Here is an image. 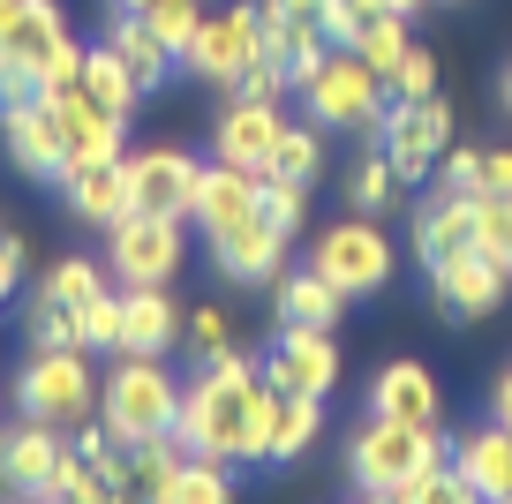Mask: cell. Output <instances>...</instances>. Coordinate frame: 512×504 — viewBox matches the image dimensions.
Here are the masks:
<instances>
[{
	"label": "cell",
	"instance_id": "cell-1",
	"mask_svg": "<svg viewBox=\"0 0 512 504\" xmlns=\"http://www.w3.org/2000/svg\"><path fill=\"white\" fill-rule=\"evenodd\" d=\"M264 414H272V377L241 347L211 354L189 384H181V444L234 467H264Z\"/></svg>",
	"mask_w": 512,
	"mask_h": 504
},
{
	"label": "cell",
	"instance_id": "cell-2",
	"mask_svg": "<svg viewBox=\"0 0 512 504\" xmlns=\"http://www.w3.org/2000/svg\"><path fill=\"white\" fill-rule=\"evenodd\" d=\"M98 422L121 444H144V437H159V429H174L181 422V377L166 369V354L113 347L106 377H98Z\"/></svg>",
	"mask_w": 512,
	"mask_h": 504
},
{
	"label": "cell",
	"instance_id": "cell-3",
	"mask_svg": "<svg viewBox=\"0 0 512 504\" xmlns=\"http://www.w3.org/2000/svg\"><path fill=\"white\" fill-rule=\"evenodd\" d=\"M294 98L309 106V121H317V128H354V136H377L384 106H392L384 76H377L354 46H324L317 68L302 76V91H294Z\"/></svg>",
	"mask_w": 512,
	"mask_h": 504
},
{
	"label": "cell",
	"instance_id": "cell-4",
	"mask_svg": "<svg viewBox=\"0 0 512 504\" xmlns=\"http://www.w3.org/2000/svg\"><path fill=\"white\" fill-rule=\"evenodd\" d=\"M16 407L46 429H83L98 414L91 347H31L23 369H16Z\"/></svg>",
	"mask_w": 512,
	"mask_h": 504
},
{
	"label": "cell",
	"instance_id": "cell-5",
	"mask_svg": "<svg viewBox=\"0 0 512 504\" xmlns=\"http://www.w3.org/2000/svg\"><path fill=\"white\" fill-rule=\"evenodd\" d=\"M430 459H445L437 429L369 414V422L347 437V482H354V497H400V482H407V474H422Z\"/></svg>",
	"mask_w": 512,
	"mask_h": 504
},
{
	"label": "cell",
	"instance_id": "cell-6",
	"mask_svg": "<svg viewBox=\"0 0 512 504\" xmlns=\"http://www.w3.org/2000/svg\"><path fill=\"white\" fill-rule=\"evenodd\" d=\"M181 68L211 91H234L249 68H264V0H226V8H204V23L181 46Z\"/></svg>",
	"mask_w": 512,
	"mask_h": 504
},
{
	"label": "cell",
	"instance_id": "cell-7",
	"mask_svg": "<svg viewBox=\"0 0 512 504\" xmlns=\"http://www.w3.org/2000/svg\"><path fill=\"white\" fill-rule=\"evenodd\" d=\"M309 271L317 279H332L347 301H369L392 286V271H400V256H392V234H384L369 211H354V219L324 226L317 241H309Z\"/></svg>",
	"mask_w": 512,
	"mask_h": 504
},
{
	"label": "cell",
	"instance_id": "cell-8",
	"mask_svg": "<svg viewBox=\"0 0 512 504\" xmlns=\"http://www.w3.org/2000/svg\"><path fill=\"white\" fill-rule=\"evenodd\" d=\"M0 53L16 68H31V91H68L76 68H83V46L68 38L53 0H16V8L0 16Z\"/></svg>",
	"mask_w": 512,
	"mask_h": 504
},
{
	"label": "cell",
	"instance_id": "cell-9",
	"mask_svg": "<svg viewBox=\"0 0 512 504\" xmlns=\"http://www.w3.org/2000/svg\"><path fill=\"white\" fill-rule=\"evenodd\" d=\"M189 256V219H166V211H128L106 226V271L121 286H166Z\"/></svg>",
	"mask_w": 512,
	"mask_h": 504
},
{
	"label": "cell",
	"instance_id": "cell-10",
	"mask_svg": "<svg viewBox=\"0 0 512 504\" xmlns=\"http://www.w3.org/2000/svg\"><path fill=\"white\" fill-rule=\"evenodd\" d=\"M445 143H452V106L437 91L430 98H392L384 121H377V151L392 158L400 189H422V181H430V166L445 158Z\"/></svg>",
	"mask_w": 512,
	"mask_h": 504
},
{
	"label": "cell",
	"instance_id": "cell-11",
	"mask_svg": "<svg viewBox=\"0 0 512 504\" xmlns=\"http://www.w3.org/2000/svg\"><path fill=\"white\" fill-rule=\"evenodd\" d=\"M430 301L445 324H482V316H497L512 301V271L482 249H460L445 264H430Z\"/></svg>",
	"mask_w": 512,
	"mask_h": 504
},
{
	"label": "cell",
	"instance_id": "cell-12",
	"mask_svg": "<svg viewBox=\"0 0 512 504\" xmlns=\"http://www.w3.org/2000/svg\"><path fill=\"white\" fill-rule=\"evenodd\" d=\"M264 377H272V392L332 399L339 392V339H332V324H279L272 354H264Z\"/></svg>",
	"mask_w": 512,
	"mask_h": 504
},
{
	"label": "cell",
	"instance_id": "cell-13",
	"mask_svg": "<svg viewBox=\"0 0 512 504\" xmlns=\"http://www.w3.org/2000/svg\"><path fill=\"white\" fill-rule=\"evenodd\" d=\"M128 166V204L136 211H166V219H189L196 211V181H204V158L181 151V143H151V151H121Z\"/></svg>",
	"mask_w": 512,
	"mask_h": 504
},
{
	"label": "cell",
	"instance_id": "cell-14",
	"mask_svg": "<svg viewBox=\"0 0 512 504\" xmlns=\"http://www.w3.org/2000/svg\"><path fill=\"white\" fill-rule=\"evenodd\" d=\"M0 151H8V166L31 181H53L61 189L68 174V143H61V113H53L46 91L16 98V106H0Z\"/></svg>",
	"mask_w": 512,
	"mask_h": 504
},
{
	"label": "cell",
	"instance_id": "cell-15",
	"mask_svg": "<svg viewBox=\"0 0 512 504\" xmlns=\"http://www.w3.org/2000/svg\"><path fill=\"white\" fill-rule=\"evenodd\" d=\"M287 106H256V98H226L219 121H211V158L226 166H249V174H272L279 136H287Z\"/></svg>",
	"mask_w": 512,
	"mask_h": 504
},
{
	"label": "cell",
	"instance_id": "cell-16",
	"mask_svg": "<svg viewBox=\"0 0 512 504\" xmlns=\"http://www.w3.org/2000/svg\"><path fill=\"white\" fill-rule=\"evenodd\" d=\"M287 241L294 234H279V226L256 211V219L211 234V264H219V279H234V286H272L279 264H287Z\"/></svg>",
	"mask_w": 512,
	"mask_h": 504
},
{
	"label": "cell",
	"instance_id": "cell-17",
	"mask_svg": "<svg viewBox=\"0 0 512 504\" xmlns=\"http://www.w3.org/2000/svg\"><path fill=\"white\" fill-rule=\"evenodd\" d=\"M53 467H61V429L31 422V414L0 429V489L8 497H46Z\"/></svg>",
	"mask_w": 512,
	"mask_h": 504
},
{
	"label": "cell",
	"instance_id": "cell-18",
	"mask_svg": "<svg viewBox=\"0 0 512 504\" xmlns=\"http://www.w3.org/2000/svg\"><path fill=\"white\" fill-rule=\"evenodd\" d=\"M256 211H264V174L211 158L204 181H196V211H189V219L204 226V241H211V234H226V226H241V219H256Z\"/></svg>",
	"mask_w": 512,
	"mask_h": 504
},
{
	"label": "cell",
	"instance_id": "cell-19",
	"mask_svg": "<svg viewBox=\"0 0 512 504\" xmlns=\"http://www.w3.org/2000/svg\"><path fill=\"white\" fill-rule=\"evenodd\" d=\"M475 204H482V196H445V189H437L430 204L415 211V226H407V249H415L422 271L445 264V256H460V249H475Z\"/></svg>",
	"mask_w": 512,
	"mask_h": 504
},
{
	"label": "cell",
	"instance_id": "cell-20",
	"mask_svg": "<svg viewBox=\"0 0 512 504\" xmlns=\"http://www.w3.org/2000/svg\"><path fill=\"white\" fill-rule=\"evenodd\" d=\"M53 98V113H61V143H68V166H98V158H121L128 151V136L121 128L128 121H113V113H98L91 98L68 83V91H46Z\"/></svg>",
	"mask_w": 512,
	"mask_h": 504
},
{
	"label": "cell",
	"instance_id": "cell-21",
	"mask_svg": "<svg viewBox=\"0 0 512 504\" xmlns=\"http://www.w3.org/2000/svg\"><path fill=\"white\" fill-rule=\"evenodd\" d=\"M369 414H392V422L437 429V422H445V392H437V377H430L422 362H384L377 384H369Z\"/></svg>",
	"mask_w": 512,
	"mask_h": 504
},
{
	"label": "cell",
	"instance_id": "cell-22",
	"mask_svg": "<svg viewBox=\"0 0 512 504\" xmlns=\"http://www.w3.org/2000/svg\"><path fill=\"white\" fill-rule=\"evenodd\" d=\"M61 189H68V211H76L83 226H98V234H106L113 219H128V166L121 158H98V166H68L61 174Z\"/></svg>",
	"mask_w": 512,
	"mask_h": 504
},
{
	"label": "cell",
	"instance_id": "cell-23",
	"mask_svg": "<svg viewBox=\"0 0 512 504\" xmlns=\"http://www.w3.org/2000/svg\"><path fill=\"white\" fill-rule=\"evenodd\" d=\"M452 467L475 482V497H490V504H512V429L505 422H482V429H467L460 444H452Z\"/></svg>",
	"mask_w": 512,
	"mask_h": 504
},
{
	"label": "cell",
	"instance_id": "cell-24",
	"mask_svg": "<svg viewBox=\"0 0 512 504\" xmlns=\"http://www.w3.org/2000/svg\"><path fill=\"white\" fill-rule=\"evenodd\" d=\"M317 437H324V399L272 392V414H264V467H294Z\"/></svg>",
	"mask_w": 512,
	"mask_h": 504
},
{
	"label": "cell",
	"instance_id": "cell-25",
	"mask_svg": "<svg viewBox=\"0 0 512 504\" xmlns=\"http://www.w3.org/2000/svg\"><path fill=\"white\" fill-rule=\"evenodd\" d=\"M121 347H136V354L181 347V309L166 301V286H121Z\"/></svg>",
	"mask_w": 512,
	"mask_h": 504
},
{
	"label": "cell",
	"instance_id": "cell-26",
	"mask_svg": "<svg viewBox=\"0 0 512 504\" xmlns=\"http://www.w3.org/2000/svg\"><path fill=\"white\" fill-rule=\"evenodd\" d=\"M106 46L128 61V76H136V91H144V98H151V91H159V83L181 68V53L166 46V38L151 31L144 16H113V23H106Z\"/></svg>",
	"mask_w": 512,
	"mask_h": 504
},
{
	"label": "cell",
	"instance_id": "cell-27",
	"mask_svg": "<svg viewBox=\"0 0 512 504\" xmlns=\"http://www.w3.org/2000/svg\"><path fill=\"white\" fill-rule=\"evenodd\" d=\"M272 316H279V324H332V331H339L347 294L302 264V271H279V279H272Z\"/></svg>",
	"mask_w": 512,
	"mask_h": 504
},
{
	"label": "cell",
	"instance_id": "cell-28",
	"mask_svg": "<svg viewBox=\"0 0 512 504\" xmlns=\"http://www.w3.org/2000/svg\"><path fill=\"white\" fill-rule=\"evenodd\" d=\"M76 91L91 98L98 113H113V121H128V113H136V98H144V91H136V76H128V61H121L113 46H91V53H83Z\"/></svg>",
	"mask_w": 512,
	"mask_h": 504
},
{
	"label": "cell",
	"instance_id": "cell-29",
	"mask_svg": "<svg viewBox=\"0 0 512 504\" xmlns=\"http://www.w3.org/2000/svg\"><path fill=\"white\" fill-rule=\"evenodd\" d=\"M189 459V444H181V429H159V437L128 444V497H166V482H174V467Z\"/></svg>",
	"mask_w": 512,
	"mask_h": 504
},
{
	"label": "cell",
	"instance_id": "cell-30",
	"mask_svg": "<svg viewBox=\"0 0 512 504\" xmlns=\"http://www.w3.org/2000/svg\"><path fill=\"white\" fill-rule=\"evenodd\" d=\"M234 497V459H211V452H189L174 467V482H166L159 504H226Z\"/></svg>",
	"mask_w": 512,
	"mask_h": 504
},
{
	"label": "cell",
	"instance_id": "cell-31",
	"mask_svg": "<svg viewBox=\"0 0 512 504\" xmlns=\"http://www.w3.org/2000/svg\"><path fill=\"white\" fill-rule=\"evenodd\" d=\"M106 286H113V271H106V264H91V256H61V264L38 279V294L61 301V309H83V301L106 294Z\"/></svg>",
	"mask_w": 512,
	"mask_h": 504
},
{
	"label": "cell",
	"instance_id": "cell-32",
	"mask_svg": "<svg viewBox=\"0 0 512 504\" xmlns=\"http://www.w3.org/2000/svg\"><path fill=\"white\" fill-rule=\"evenodd\" d=\"M392 504H475V482H467L452 459H430L422 474H407Z\"/></svg>",
	"mask_w": 512,
	"mask_h": 504
},
{
	"label": "cell",
	"instance_id": "cell-33",
	"mask_svg": "<svg viewBox=\"0 0 512 504\" xmlns=\"http://www.w3.org/2000/svg\"><path fill=\"white\" fill-rule=\"evenodd\" d=\"M407 23H415V16H400V8H384L377 23H362V38H354V53H362V61L377 68V76H392V68H400V53L415 46V31H407Z\"/></svg>",
	"mask_w": 512,
	"mask_h": 504
},
{
	"label": "cell",
	"instance_id": "cell-34",
	"mask_svg": "<svg viewBox=\"0 0 512 504\" xmlns=\"http://www.w3.org/2000/svg\"><path fill=\"white\" fill-rule=\"evenodd\" d=\"M317 174H324V136H317V121H309V128H287L264 181H302V189H317Z\"/></svg>",
	"mask_w": 512,
	"mask_h": 504
},
{
	"label": "cell",
	"instance_id": "cell-35",
	"mask_svg": "<svg viewBox=\"0 0 512 504\" xmlns=\"http://www.w3.org/2000/svg\"><path fill=\"white\" fill-rule=\"evenodd\" d=\"M392 196H400V174H392V158H384V151H362V158H354V174H347V204L377 219Z\"/></svg>",
	"mask_w": 512,
	"mask_h": 504
},
{
	"label": "cell",
	"instance_id": "cell-36",
	"mask_svg": "<svg viewBox=\"0 0 512 504\" xmlns=\"http://www.w3.org/2000/svg\"><path fill=\"white\" fill-rule=\"evenodd\" d=\"M46 497H53V504H106V474H98V459L61 452V467H53Z\"/></svg>",
	"mask_w": 512,
	"mask_h": 504
},
{
	"label": "cell",
	"instance_id": "cell-37",
	"mask_svg": "<svg viewBox=\"0 0 512 504\" xmlns=\"http://www.w3.org/2000/svg\"><path fill=\"white\" fill-rule=\"evenodd\" d=\"M23 347H83V339H76V309L31 294V309H23Z\"/></svg>",
	"mask_w": 512,
	"mask_h": 504
},
{
	"label": "cell",
	"instance_id": "cell-38",
	"mask_svg": "<svg viewBox=\"0 0 512 504\" xmlns=\"http://www.w3.org/2000/svg\"><path fill=\"white\" fill-rule=\"evenodd\" d=\"M76 339H83L91 354H113V347H121V294H113V286L76 309Z\"/></svg>",
	"mask_w": 512,
	"mask_h": 504
},
{
	"label": "cell",
	"instance_id": "cell-39",
	"mask_svg": "<svg viewBox=\"0 0 512 504\" xmlns=\"http://www.w3.org/2000/svg\"><path fill=\"white\" fill-rule=\"evenodd\" d=\"M181 339L196 347V362H211V354L234 347V316H226L219 301H204V309H181Z\"/></svg>",
	"mask_w": 512,
	"mask_h": 504
},
{
	"label": "cell",
	"instance_id": "cell-40",
	"mask_svg": "<svg viewBox=\"0 0 512 504\" xmlns=\"http://www.w3.org/2000/svg\"><path fill=\"white\" fill-rule=\"evenodd\" d=\"M475 249L512 271V196H482L475 204Z\"/></svg>",
	"mask_w": 512,
	"mask_h": 504
},
{
	"label": "cell",
	"instance_id": "cell-41",
	"mask_svg": "<svg viewBox=\"0 0 512 504\" xmlns=\"http://www.w3.org/2000/svg\"><path fill=\"white\" fill-rule=\"evenodd\" d=\"M430 181L445 196H482V151L475 143H445V158L430 166Z\"/></svg>",
	"mask_w": 512,
	"mask_h": 504
},
{
	"label": "cell",
	"instance_id": "cell-42",
	"mask_svg": "<svg viewBox=\"0 0 512 504\" xmlns=\"http://www.w3.org/2000/svg\"><path fill=\"white\" fill-rule=\"evenodd\" d=\"M384 91H392V98H430V91H437V53H430V46H407L400 68L384 76Z\"/></svg>",
	"mask_w": 512,
	"mask_h": 504
},
{
	"label": "cell",
	"instance_id": "cell-43",
	"mask_svg": "<svg viewBox=\"0 0 512 504\" xmlns=\"http://www.w3.org/2000/svg\"><path fill=\"white\" fill-rule=\"evenodd\" d=\"M144 23H151V31H159L166 38V46H189V31H196V23H204V0H151V8H144Z\"/></svg>",
	"mask_w": 512,
	"mask_h": 504
},
{
	"label": "cell",
	"instance_id": "cell-44",
	"mask_svg": "<svg viewBox=\"0 0 512 504\" xmlns=\"http://www.w3.org/2000/svg\"><path fill=\"white\" fill-rule=\"evenodd\" d=\"M264 219H272L279 234H302V219H309V189H302V181H264Z\"/></svg>",
	"mask_w": 512,
	"mask_h": 504
},
{
	"label": "cell",
	"instance_id": "cell-45",
	"mask_svg": "<svg viewBox=\"0 0 512 504\" xmlns=\"http://www.w3.org/2000/svg\"><path fill=\"white\" fill-rule=\"evenodd\" d=\"M287 91H294V83L279 76L272 61H264V68H249V76H241V83H234L226 98H256V106H287Z\"/></svg>",
	"mask_w": 512,
	"mask_h": 504
},
{
	"label": "cell",
	"instance_id": "cell-46",
	"mask_svg": "<svg viewBox=\"0 0 512 504\" xmlns=\"http://www.w3.org/2000/svg\"><path fill=\"white\" fill-rule=\"evenodd\" d=\"M16 286H23V241L8 234V226H0V301L16 294Z\"/></svg>",
	"mask_w": 512,
	"mask_h": 504
},
{
	"label": "cell",
	"instance_id": "cell-47",
	"mask_svg": "<svg viewBox=\"0 0 512 504\" xmlns=\"http://www.w3.org/2000/svg\"><path fill=\"white\" fill-rule=\"evenodd\" d=\"M482 196H512V151H482Z\"/></svg>",
	"mask_w": 512,
	"mask_h": 504
},
{
	"label": "cell",
	"instance_id": "cell-48",
	"mask_svg": "<svg viewBox=\"0 0 512 504\" xmlns=\"http://www.w3.org/2000/svg\"><path fill=\"white\" fill-rule=\"evenodd\" d=\"M16 98H31V68H16L0 53V106H16Z\"/></svg>",
	"mask_w": 512,
	"mask_h": 504
},
{
	"label": "cell",
	"instance_id": "cell-49",
	"mask_svg": "<svg viewBox=\"0 0 512 504\" xmlns=\"http://www.w3.org/2000/svg\"><path fill=\"white\" fill-rule=\"evenodd\" d=\"M490 422H505V429H512V369L490 384Z\"/></svg>",
	"mask_w": 512,
	"mask_h": 504
},
{
	"label": "cell",
	"instance_id": "cell-50",
	"mask_svg": "<svg viewBox=\"0 0 512 504\" xmlns=\"http://www.w3.org/2000/svg\"><path fill=\"white\" fill-rule=\"evenodd\" d=\"M151 0H106V16H144Z\"/></svg>",
	"mask_w": 512,
	"mask_h": 504
},
{
	"label": "cell",
	"instance_id": "cell-51",
	"mask_svg": "<svg viewBox=\"0 0 512 504\" xmlns=\"http://www.w3.org/2000/svg\"><path fill=\"white\" fill-rule=\"evenodd\" d=\"M384 8H400V16H430L437 0H384Z\"/></svg>",
	"mask_w": 512,
	"mask_h": 504
},
{
	"label": "cell",
	"instance_id": "cell-52",
	"mask_svg": "<svg viewBox=\"0 0 512 504\" xmlns=\"http://www.w3.org/2000/svg\"><path fill=\"white\" fill-rule=\"evenodd\" d=\"M497 106L512 113V61H505V76H497Z\"/></svg>",
	"mask_w": 512,
	"mask_h": 504
},
{
	"label": "cell",
	"instance_id": "cell-53",
	"mask_svg": "<svg viewBox=\"0 0 512 504\" xmlns=\"http://www.w3.org/2000/svg\"><path fill=\"white\" fill-rule=\"evenodd\" d=\"M8 8H16V0H0V16H8Z\"/></svg>",
	"mask_w": 512,
	"mask_h": 504
}]
</instances>
